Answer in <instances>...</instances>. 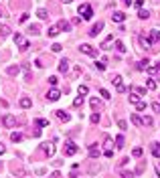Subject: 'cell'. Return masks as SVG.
Instances as JSON below:
<instances>
[{
	"label": "cell",
	"instance_id": "cell-1",
	"mask_svg": "<svg viewBox=\"0 0 160 178\" xmlns=\"http://www.w3.org/2000/svg\"><path fill=\"white\" fill-rule=\"evenodd\" d=\"M77 146H75V142H71V140H67V142H65V148H63V154L65 156H75L77 154Z\"/></svg>",
	"mask_w": 160,
	"mask_h": 178
},
{
	"label": "cell",
	"instance_id": "cell-2",
	"mask_svg": "<svg viewBox=\"0 0 160 178\" xmlns=\"http://www.w3.org/2000/svg\"><path fill=\"white\" fill-rule=\"evenodd\" d=\"M79 51H81L83 55H89V57H97V49L91 47V45H87V43H83L81 47H79Z\"/></svg>",
	"mask_w": 160,
	"mask_h": 178
},
{
	"label": "cell",
	"instance_id": "cell-3",
	"mask_svg": "<svg viewBox=\"0 0 160 178\" xmlns=\"http://www.w3.org/2000/svg\"><path fill=\"white\" fill-rule=\"evenodd\" d=\"M79 14L83 16V20H89V18L93 16L91 6H89V4H81V6H79Z\"/></svg>",
	"mask_w": 160,
	"mask_h": 178
},
{
	"label": "cell",
	"instance_id": "cell-4",
	"mask_svg": "<svg viewBox=\"0 0 160 178\" xmlns=\"http://www.w3.org/2000/svg\"><path fill=\"white\" fill-rule=\"evenodd\" d=\"M112 83L116 85L118 93H126V85L122 83V77H120V75H114V77H112Z\"/></svg>",
	"mask_w": 160,
	"mask_h": 178
},
{
	"label": "cell",
	"instance_id": "cell-5",
	"mask_svg": "<svg viewBox=\"0 0 160 178\" xmlns=\"http://www.w3.org/2000/svg\"><path fill=\"white\" fill-rule=\"evenodd\" d=\"M41 150H43V154L49 156V158L55 154V146H53V142H45V144L41 146Z\"/></svg>",
	"mask_w": 160,
	"mask_h": 178
},
{
	"label": "cell",
	"instance_id": "cell-6",
	"mask_svg": "<svg viewBox=\"0 0 160 178\" xmlns=\"http://www.w3.org/2000/svg\"><path fill=\"white\" fill-rule=\"evenodd\" d=\"M47 99H49V101H57V99H61V91H59L57 87L49 89V93H47Z\"/></svg>",
	"mask_w": 160,
	"mask_h": 178
},
{
	"label": "cell",
	"instance_id": "cell-7",
	"mask_svg": "<svg viewBox=\"0 0 160 178\" xmlns=\"http://www.w3.org/2000/svg\"><path fill=\"white\" fill-rule=\"evenodd\" d=\"M2 124H4L6 128H14V125H16V117L10 116V113H6V116L2 117Z\"/></svg>",
	"mask_w": 160,
	"mask_h": 178
},
{
	"label": "cell",
	"instance_id": "cell-8",
	"mask_svg": "<svg viewBox=\"0 0 160 178\" xmlns=\"http://www.w3.org/2000/svg\"><path fill=\"white\" fill-rule=\"evenodd\" d=\"M57 29L63 30V33H69V30H71V22H67L65 18H61V20L57 22Z\"/></svg>",
	"mask_w": 160,
	"mask_h": 178
},
{
	"label": "cell",
	"instance_id": "cell-9",
	"mask_svg": "<svg viewBox=\"0 0 160 178\" xmlns=\"http://www.w3.org/2000/svg\"><path fill=\"white\" fill-rule=\"evenodd\" d=\"M138 41H140L142 49H152V43H150V39H148L146 34H140V37H138Z\"/></svg>",
	"mask_w": 160,
	"mask_h": 178
},
{
	"label": "cell",
	"instance_id": "cell-10",
	"mask_svg": "<svg viewBox=\"0 0 160 178\" xmlns=\"http://www.w3.org/2000/svg\"><path fill=\"white\" fill-rule=\"evenodd\" d=\"M55 116H57L61 121H69V120H71V116H69L65 109H57V111H55Z\"/></svg>",
	"mask_w": 160,
	"mask_h": 178
},
{
	"label": "cell",
	"instance_id": "cell-11",
	"mask_svg": "<svg viewBox=\"0 0 160 178\" xmlns=\"http://www.w3.org/2000/svg\"><path fill=\"white\" fill-rule=\"evenodd\" d=\"M102 30H103V22H97V24H93V26H91L89 34H91V37H97V34L102 33Z\"/></svg>",
	"mask_w": 160,
	"mask_h": 178
},
{
	"label": "cell",
	"instance_id": "cell-12",
	"mask_svg": "<svg viewBox=\"0 0 160 178\" xmlns=\"http://www.w3.org/2000/svg\"><path fill=\"white\" fill-rule=\"evenodd\" d=\"M148 39H150V43H154V45L160 43V30H156V29L150 30V37H148Z\"/></svg>",
	"mask_w": 160,
	"mask_h": 178
},
{
	"label": "cell",
	"instance_id": "cell-13",
	"mask_svg": "<svg viewBox=\"0 0 160 178\" xmlns=\"http://www.w3.org/2000/svg\"><path fill=\"white\" fill-rule=\"evenodd\" d=\"M148 65H150V61H148V59H142V61H138L136 69H138V71H146V69H148Z\"/></svg>",
	"mask_w": 160,
	"mask_h": 178
},
{
	"label": "cell",
	"instance_id": "cell-14",
	"mask_svg": "<svg viewBox=\"0 0 160 178\" xmlns=\"http://www.w3.org/2000/svg\"><path fill=\"white\" fill-rule=\"evenodd\" d=\"M59 71H61V73L69 71V61H67V59H61V63H59Z\"/></svg>",
	"mask_w": 160,
	"mask_h": 178
},
{
	"label": "cell",
	"instance_id": "cell-15",
	"mask_svg": "<svg viewBox=\"0 0 160 178\" xmlns=\"http://www.w3.org/2000/svg\"><path fill=\"white\" fill-rule=\"evenodd\" d=\"M89 156H91V158H97V156H99V148H97V144L89 146Z\"/></svg>",
	"mask_w": 160,
	"mask_h": 178
},
{
	"label": "cell",
	"instance_id": "cell-16",
	"mask_svg": "<svg viewBox=\"0 0 160 178\" xmlns=\"http://www.w3.org/2000/svg\"><path fill=\"white\" fill-rule=\"evenodd\" d=\"M59 33H61V30L57 29V24H55V26H49V30H47V34L51 37V39H55V37H57Z\"/></svg>",
	"mask_w": 160,
	"mask_h": 178
},
{
	"label": "cell",
	"instance_id": "cell-17",
	"mask_svg": "<svg viewBox=\"0 0 160 178\" xmlns=\"http://www.w3.org/2000/svg\"><path fill=\"white\" fill-rule=\"evenodd\" d=\"M114 22H124V20H126V14H124V12H114Z\"/></svg>",
	"mask_w": 160,
	"mask_h": 178
},
{
	"label": "cell",
	"instance_id": "cell-18",
	"mask_svg": "<svg viewBox=\"0 0 160 178\" xmlns=\"http://www.w3.org/2000/svg\"><path fill=\"white\" fill-rule=\"evenodd\" d=\"M6 73L14 77V75H18V73H20V67H18V65H12V67H8V69H6Z\"/></svg>",
	"mask_w": 160,
	"mask_h": 178
},
{
	"label": "cell",
	"instance_id": "cell-19",
	"mask_svg": "<svg viewBox=\"0 0 160 178\" xmlns=\"http://www.w3.org/2000/svg\"><path fill=\"white\" fill-rule=\"evenodd\" d=\"M91 107H93V111H99V109H102V103H99V99H97V97H91Z\"/></svg>",
	"mask_w": 160,
	"mask_h": 178
},
{
	"label": "cell",
	"instance_id": "cell-20",
	"mask_svg": "<svg viewBox=\"0 0 160 178\" xmlns=\"http://www.w3.org/2000/svg\"><path fill=\"white\" fill-rule=\"evenodd\" d=\"M130 101H132V103H134V105H136L138 101H140V95H138V93L134 91V89H132V91H130Z\"/></svg>",
	"mask_w": 160,
	"mask_h": 178
},
{
	"label": "cell",
	"instance_id": "cell-21",
	"mask_svg": "<svg viewBox=\"0 0 160 178\" xmlns=\"http://www.w3.org/2000/svg\"><path fill=\"white\" fill-rule=\"evenodd\" d=\"M132 124H134V125H144V124H142V117L138 116V113H132Z\"/></svg>",
	"mask_w": 160,
	"mask_h": 178
},
{
	"label": "cell",
	"instance_id": "cell-22",
	"mask_svg": "<svg viewBox=\"0 0 160 178\" xmlns=\"http://www.w3.org/2000/svg\"><path fill=\"white\" fill-rule=\"evenodd\" d=\"M37 16H39L41 20H45V18H49V12L45 8H39V10H37Z\"/></svg>",
	"mask_w": 160,
	"mask_h": 178
},
{
	"label": "cell",
	"instance_id": "cell-23",
	"mask_svg": "<svg viewBox=\"0 0 160 178\" xmlns=\"http://www.w3.org/2000/svg\"><path fill=\"white\" fill-rule=\"evenodd\" d=\"M152 154H154L156 158H160V144H158V142H154V144H152Z\"/></svg>",
	"mask_w": 160,
	"mask_h": 178
},
{
	"label": "cell",
	"instance_id": "cell-24",
	"mask_svg": "<svg viewBox=\"0 0 160 178\" xmlns=\"http://www.w3.org/2000/svg\"><path fill=\"white\" fill-rule=\"evenodd\" d=\"M8 34H10V29L6 24H0V37H8Z\"/></svg>",
	"mask_w": 160,
	"mask_h": 178
},
{
	"label": "cell",
	"instance_id": "cell-25",
	"mask_svg": "<svg viewBox=\"0 0 160 178\" xmlns=\"http://www.w3.org/2000/svg\"><path fill=\"white\" fill-rule=\"evenodd\" d=\"M116 51L118 53H126V45L122 43V41H116Z\"/></svg>",
	"mask_w": 160,
	"mask_h": 178
},
{
	"label": "cell",
	"instance_id": "cell-26",
	"mask_svg": "<svg viewBox=\"0 0 160 178\" xmlns=\"http://www.w3.org/2000/svg\"><path fill=\"white\" fill-rule=\"evenodd\" d=\"M30 103H33V101H30L29 97H22V99H20V107H24V109H26V107H30Z\"/></svg>",
	"mask_w": 160,
	"mask_h": 178
},
{
	"label": "cell",
	"instance_id": "cell-27",
	"mask_svg": "<svg viewBox=\"0 0 160 178\" xmlns=\"http://www.w3.org/2000/svg\"><path fill=\"white\" fill-rule=\"evenodd\" d=\"M138 16H140L142 20H146V18H150V12H148V10H142V8H140V12H138Z\"/></svg>",
	"mask_w": 160,
	"mask_h": 178
},
{
	"label": "cell",
	"instance_id": "cell-28",
	"mask_svg": "<svg viewBox=\"0 0 160 178\" xmlns=\"http://www.w3.org/2000/svg\"><path fill=\"white\" fill-rule=\"evenodd\" d=\"M146 89H156V79H148L146 81Z\"/></svg>",
	"mask_w": 160,
	"mask_h": 178
},
{
	"label": "cell",
	"instance_id": "cell-29",
	"mask_svg": "<svg viewBox=\"0 0 160 178\" xmlns=\"http://www.w3.org/2000/svg\"><path fill=\"white\" fill-rule=\"evenodd\" d=\"M116 148H124V136H116Z\"/></svg>",
	"mask_w": 160,
	"mask_h": 178
},
{
	"label": "cell",
	"instance_id": "cell-30",
	"mask_svg": "<svg viewBox=\"0 0 160 178\" xmlns=\"http://www.w3.org/2000/svg\"><path fill=\"white\" fill-rule=\"evenodd\" d=\"M10 140H12V142H20V140H22V134H20V132H14V134L10 136Z\"/></svg>",
	"mask_w": 160,
	"mask_h": 178
},
{
	"label": "cell",
	"instance_id": "cell-31",
	"mask_svg": "<svg viewBox=\"0 0 160 178\" xmlns=\"http://www.w3.org/2000/svg\"><path fill=\"white\" fill-rule=\"evenodd\" d=\"M89 93V87L87 85H79V95H87Z\"/></svg>",
	"mask_w": 160,
	"mask_h": 178
},
{
	"label": "cell",
	"instance_id": "cell-32",
	"mask_svg": "<svg viewBox=\"0 0 160 178\" xmlns=\"http://www.w3.org/2000/svg\"><path fill=\"white\" fill-rule=\"evenodd\" d=\"M95 69H97V71H106V63H103V61H95Z\"/></svg>",
	"mask_w": 160,
	"mask_h": 178
},
{
	"label": "cell",
	"instance_id": "cell-33",
	"mask_svg": "<svg viewBox=\"0 0 160 178\" xmlns=\"http://www.w3.org/2000/svg\"><path fill=\"white\" fill-rule=\"evenodd\" d=\"M132 156H134V158H140V156H142V148H134V150H132Z\"/></svg>",
	"mask_w": 160,
	"mask_h": 178
},
{
	"label": "cell",
	"instance_id": "cell-34",
	"mask_svg": "<svg viewBox=\"0 0 160 178\" xmlns=\"http://www.w3.org/2000/svg\"><path fill=\"white\" fill-rule=\"evenodd\" d=\"M99 95H102L103 99H110V97H112V95H110V91H107V89H99Z\"/></svg>",
	"mask_w": 160,
	"mask_h": 178
},
{
	"label": "cell",
	"instance_id": "cell-35",
	"mask_svg": "<svg viewBox=\"0 0 160 178\" xmlns=\"http://www.w3.org/2000/svg\"><path fill=\"white\" fill-rule=\"evenodd\" d=\"M79 105H83V95H79L77 99L73 101V107H79Z\"/></svg>",
	"mask_w": 160,
	"mask_h": 178
},
{
	"label": "cell",
	"instance_id": "cell-36",
	"mask_svg": "<svg viewBox=\"0 0 160 178\" xmlns=\"http://www.w3.org/2000/svg\"><path fill=\"white\" fill-rule=\"evenodd\" d=\"M112 41H114V34H110V37H107V39H106V41H103V43H102V49H106L107 45L112 43Z\"/></svg>",
	"mask_w": 160,
	"mask_h": 178
},
{
	"label": "cell",
	"instance_id": "cell-37",
	"mask_svg": "<svg viewBox=\"0 0 160 178\" xmlns=\"http://www.w3.org/2000/svg\"><path fill=\"white\" fill-rule=\"evenodd\" d=\"M136 109H138V111H144V109H146V101H138V103H136Z\"/></svg>",
	"mask_w": 160,
	"mask_h": 178
},
{
	"label": "cell",
	"instance_id": "cell-38",
	"mask_svg": "<svg viewBox=\"0 0 160 178\" xmlns=\"http://www.w3.org/2000/svg\"><path fill=\"white\" fill-rule=\"evenodd\" d=\"M37 125H39V128H47V125H49V121L41 117V120H37Z\"/></svg>",
	"mask_w": 160,
	"mask_h": 178
},
{
	"label": "cell",
	"instance_id": "cell-39",
	"mask_svg": "<svg viewBox=\"0 0 160 178\" xmlns=\"http://www.w3.org/2000/svg\"><path fill=\"white\" fill-rule=\"evenodd\" d=\"M14 43H16V45H20V43H24V39H22V34H18V33H16V34H14Z\"/></svg>",
	"mask_w": 160,
	"mask_h": 178
},
{
	"label": "cell",
	"instance_id": "cell-40",
	"mask_svg": "<svg viewBox=\"0 0 160 178\" xmlns=\"http://www.w3.org/2000/svg\"><path fill=\"white\" fill-rule=\"evenodd\" d=\"M57 83H59V79L55 77V75H53V77H49V85H51V87H55Z\"/></svg>",
	"mask_w": 160,
	"mask_h": 178
},
{
	"label": "cell",
	"instance_id": "cell-41",
	"mask_svg": "<svg viewBox=\"0 0 160 178\" xmlns=\"http://www.w3.org/2000/svg\"><path fill=\"white\" fill-rule=\"evenodd\" d=\"M89 120H91V124H97V121H99V113H91V117H89Z\"/></svg>",
	"mask_w": 160,
	"mask_h": 178
},
{
	"label": "cell",
	"instance_id": "cell-42",
	"mask_svg": "<svg viewBox=\"0 0 160 178\" xmlns=\"http://www.w3.org/2000/svg\"><path fill=\"white\" fill-rule=\"evenodd\" d=\"M142 124H144V125H152V117H150V116L142 117Z\"/></svg>",
	"mask_w": 160,
	"mask_h": 178
},
{
	"label": "cell",
	"instance_id": "cell-43",
	"mask_svg": "<svg viewBox=\"0 0 160 178\" xmlns=\"http://www.w3.org/2000/svg\"><path fill=\"white\" fill-rule=\"evenodd\" d=\"M134 176H136V172H126V170L122 172V178H134Z\"/></svg>",
	"mask_w": 160,
	"mask_h": 178
},
{
	"label": "cell",
	"instance_id": "cell-44",
	"mask_svg": "<svg viewBox=\"0 0 160 178\" xmlns=\"http://www.w3.org/2000/svg\"><path fill=\"white\" fill-rule=\"evenodd\" d=\"M148 71H150V73H156V71H160V61L156 63L154 67H148Z\"/></svg>",
	"mask_w": 160,
	"mask_h": 178
},
{
	"label": "cell",
	"instance_id": "cell-45",
	"mask_svg": "<svg viewBox=\"0 0 160 178\" xmlns=\"http://www.w3.org/2000/svg\"><path fill=\"white\" fill-rule=\"evenodd\" d=\"M29 47H30V43H29V41H24V43H20V51H29Z\"/></svg>",
	"mask_w": 160,
	"mask_h": 178
},
{
	"label": "cell",
	"instance_id": "cell-46",
	"mask_svg": "<svg viewBox=\"0 0 160 178\" xmlns=\"http://www.w3.org/2000/svg\"><path fill=\"white\" fill-rule=\"evenodd\" d=\"M118 128H120V130H128V124L124 120H120V121H118Z\"/></svg>",
	"mask_w": 160,
	"mask_h": 178
},
{
	"label": "cell",
	"instance_id": "cell-47",
	"mask_svg": "<svg viewBox=\"0 0 160 178\" xmlns=\"http://www.w3.org/2000/svg\"><path fill=\"white\" fill-rule=\"evenodd\" d=\"M61 49H63V47H61V45H59V43H55L53 47H51V51H53V53H59V51H61Z\"/></svg>",
	"mask_w": 160,
	"mask_h": 178
},
{
	"label": "cell",
	"instance_id": "cell-48",
	"mask_svg": "<svg viewBox=\"0 0 160 178\" xmlns=\"http://www.w3.org/2000/svg\"><path fill=\"white\" fill-rule=\"evenodd\" d=\"M14 174H16V176H26V170H20V168L16 170V168H14Z\"/></svg>",
	"mask_w": 160,
	"mask_h": 178
},
{
	"label": "cell",
	"instance_id": "cell-49",
	"mask_svg": "<svg viewBox=\"0 0 160 178\" xmlns=\"http://www.w3.org/2000/svg\"><path fill=\"white\" fill-rule=\"evenodd\" d=\"M29 12H24V14H20V22H26V20H29Z\"/></svg>",
	"mask_w": 160,
	"mask_h": 178
},
{
	"label": "cell",
	"instance_id": "cell-50",
	"mask_svg": "<svg viewBox=\"0 0 160 178\" xmlns=\"http://www.w3.org/2000/svg\"><path fill=\"white\" fill-rule=\"evenodd\" d=\"M134 91H136L138 95H144V93H146V87H138V89H134Z\"/></svg>",
	"mask_w": 160,
	"mask_h": 178
},
{
	"label": "cell",
	"instance_id": "cell-51",
	"mask_svg": "<svg viewBox=\"0 0 160 178\" xmlns=\"http://www.w3.org/2000/svg\"><path fill=\"white\" fill-rule=\"evenodd\" d=\"M134 4H136V8H142V6H144V0H136Z\"/></svg>",
	"mask_w": 160,
	"mask_h": 178
},
{
	"label": "cell",
	"instance_id": "cell-52",
	"mask_svg": "<svg viewBox=\"0 0 160 178\" xmlns=\"http://www.w3.org/2000/svg\"><path fill=\"white\" fill-rule=\"evenodd\" d=\"M30 33H39V24H33V26H30Z\"/></svg>",
	"mask_w": 160,
	"mask_h": 178
},
{
	"label": "cell",
	"instance_id": "cell-53",
	"mask_svg": "<svg viewBox=\"0 0 160 178\" xmlns=\"http://www.w3.org/2000/svg\"><path fill=\"white\" fill-rule=\"evenodd\" d=\"M49 178H63V176H61V172H53Z\"/></svg>",
	"mask_w": 160,
	"mask_h": 178
},
{
	"label": "cell",
	"instance_id": "cell-54",
	"mask_svg": "<svg viewBox=\"0 0 160 178\" xmlns=\"http://www.w3.org/2000/svg\"><path fill=\"white\" fill-rule=\"evenodd\" d=\"M152 109H154V111H160V103H154V105H152Z\"/></svg>",
	"mask_w": 160,
	"mask_h": 178
},
{
	"label": "cell",
	"instance_id": "cell-55",
	"mask_svg": "<svg viewBox=\"0 0 160 178\" xmlns=\"http://www.w3.org/2000/svg\"><path fill=\"white\" fill-rule=\"evenodd\" d=\"M69 178H77V172H75V170H73V172L69 174Z\"/></svg>",
	"mask_w": 160,
	"mask_h": 178
},
{
	"label": "cell",
	"instance_id": "cell-56",
	"mask_svg": "<svg viewBox=\"0 0 160 178\" xmlns=\"http://www.w3.org/2000/svg\"><path fill=\"white\" fill-rule=\"evenodd\" d=\"M122 2H124L126 6H130V4H132V0H122Z\"/></svg>",
	"mask_w": 160,
	"mask_h": 178
},
{
	"label": "cell",
	"instance_id": "cell-57",
	"mask_svg": "<svg viewBox=\"0 0 160 178\" xmlns=\"http://www.w3.org/2000/svg\"><path fill=\"white\" fill-rule=\"evenodd\" d=\"M2 154H4V146L0 144V156H2Z\"/></svg>",
	"mask_w": 160,
	"mask_h": 178
},
{
	"label": "cell",
	"instance_id": "cell-58",
	"mask_svg": "<svg viewBox=\"0 0 160 178\" xmlns=\"http://www.w3.org/2000/svg\"><path fill=\"white\" fill-rule=\"evenodd\" d=\"M63 2H65V4H69V2H73V0H63Z\"/></svg>",
	"mask_w": 160,
	"mask_h": 178
},
{
	"label": "cell",
	"instance_id": "cell-59",
	"mask_svg": "<svg viewBox=\"0 0 160 178\" xmlns=\"http://www.w3.org/2000/svg\"><path fill=\"white\" fill-rule=\"evenodd\" d=\"M0 16H2V8H0Z\"/></svg>",
	"mask_w": 160,
	"mask_h": 178
},
{
	"label": "cell",
	"instance_id": "cell-60",
	"mask_svg": "<svg viewBox=\"0 0 160 178\" xmlns=\"http://www.w3.org/2000/svg\"><path fill=\"white\" fill-rule=\"evenodd\" d=\"M0 168H2V164H0Z\"/></svg>",
	"mask_w": 160,
	"mask_h": 178
}]
</instances>
